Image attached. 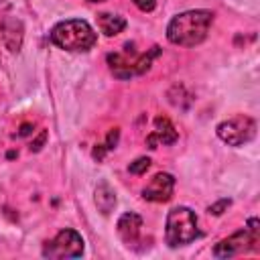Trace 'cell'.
Returning <instances> with one entry per match:
<instances>
[{
  "mask_svg": "<svg viewBox=\"0 0 260 260\" xmlns=\"http://www.w3.org/2000/svg\"><path fill=\"white\" fill-rule=\"evenodd\" d=\"M213 22L211 10H185L171 18L167 24V39L179 47H197L207 39L209 26Z\"/></svg>",
  "mask_w": 260,
  "mask_h": 260,
  "instance_id": "6da1fadb",
  "label": "cell"
},
{
  "mask_svg": "<svg viewBox=\"0 0 260 260\" xmlns=\"http://www.w3.org/2000/svg\"><path fill=\"white\" fill-rule=\"evenodd\" d=\"M49 39L55 47L71 53H85L98 43L95 30L83 18H69L57 22L49 32Z\"/></svg>",
  "mask_w": 260,
  "mask_h": 260,
  "instance_id": "7a4b0ae2",
  "label": "cell"
},
{
  "mask_svg": "<svg viewBox=\"0 0 260 260\" xmlns=\"http://www.w3.org/2000/svg\"><path fill=\"white\" fill-rule=\"evenodd\" d=\"M201 236L199 232V223H197V215L193 209L179 205L173 207L167 213V225H165V240L171 248H179V246H187L191 242H195Z\"/></svg>",
  "mask_w": 260,
  "mask_h": 260,
  "instance_id": "3957f363",
  "label": "cell"
},
{
  "mask_svg": "<svg viewBox=\"0 0 260 260\" xmlns=\"http://www.w3.org/2000/svg\"><path fill=\"white\" fill-rule=\"evenodd\" d=\"M260 250V221L256 217H250L244 230H238L230 238L219 240L211 254L215 258H232L244 252H258Z\"/></svg>",
  "mask_w": 260,
  "mask_h": 260,
  "instance_id": "277c9868",
  "label": "cell"
},
{
  "mask_svg": "<svg viewBox=\"0 0 260 260\" xmlns=\"http://www.w3.org/2000/svg\"><path fill=\"white\" fill-rule=\"evenodd\" d=\"M158 53H160V49L152 47L146 53H140V55L134 53V57H130L128 53H110L106 59H108V65H110L112 73L118 79H130L134 75H142L144 71H148L150 65H152V59Z\"/></svg>",
  "mask_w": 260,
  "mask_h": 260,
  "instance_id": "5b68a950",
  "label": "cell"
},
{
  "mask_svg": "<svg viewBox=\"0 0 260 260\" xmlns=\"http://www.w3.org/2000/svg\"><path fill=\"white\" fill-rule=\"evenodd\" d=\"M215 132L221 142L228 146H244L256 136V122L250 116L238 114L234 118H228L215 126Z\"/></svg>",
  "mask_w": 260,
  "mask_h": 260,
  "instance_id": "8992f818",
  "label": "cell"
},
{
  "mask_svg": "<svg viewBox=\"0 0 260 260\" xmlns=\"http://www.w3.org/2000/svg\"><path fill=\"white\" fill-rule=\"evenodd\" d=\"M83 254V238L79 232L65 228L61 230L53 240L45 242L43 246V256L51 260H61V258H79Z\"/></svg>",
  "mask_w": 260,
  "mask_h": 260,
  "instance_id": "52a82bcc",
  "label": "cell"
},
{
  "mask_svg": "<svg viewBox=\"0 0 260 260\" xmlns=\"http://www.w3.org/2000/svg\"><path fill=\"white\" fill-rule=\"evenodd\" d=\"M173 191H175V177L171 173H156L142 189V199L152 203H165L173 197Z\"/></svg>",
  "mask_w": 260,
  "mask_h": 260,
  "instance_id": "ba28073f",
  "label": "cell"
},
{
  "mask_svg": "<svg viewBox=\"0 0 260 260\" xmlns=\"http://www.w3.org/2000/svg\"><path fill=\"white\" fill-rule=\"evenodd\" d=\"M118 236L122 238V242L126 246H136L140 242V232H142V217L136 211H126L120 215L118 223H116Z\"/></svg>",
  "mask_w": 260,
  "mask_h": 260,
  "instance_id": "9c48e42d",
  "label": "cell"
},
{
  "mask_svg": "<svg viewBox=\"0 0 260 260\" xmlns=\"http://www.w3.org/2000/svg\"><path fill=\"white\" fill-rule=\"evenodd\" d=\"M177 130H175V126L171 124V120L169 118H162V116H158L156 120H154V130L146 136V144H148V148H156L158 144H175L177 142Z\"/></svg>",
  "mask_w": 260,
  "mask_h": 260,
  "instance_id": "30bf717a",
  "label": "cell"
},
{
  "mask_svg": "<svg viewBox=\"0 0 260 260\" xmlns=\"http://www.w3.org/2000/svg\"><path fill=\"white\" fill-rule=\"evenodd\" d=\"M0 32H2V41H4L6 49L16 53L20 49V45H22V32H24L22 22L18 18H14V16H6L2 20V24H0Z\"/></svg>",
  "mask_w": 260,
  "mask_h": 260,
  "instance_id": "8fae6325",
  "label": "cell"
},
{
  "mask_svg": "<svg viewBox=\"0 0 260 260\" xmlns=\"http://www.w3.org/2000/svg\"><path fill=\"white\" fill-rule=\"evenodd\" d=\"M93 201H95V207H98L100 213L110 215L112 209L116 207V193L106 181H102L93 191Z\"/></svg>",
  "mask_w": 260,
  "mask_h": 260,
  "instance_id": "7c38bea8",
  "label": "cell"
},
{
  "mask_svg": "<svg viewBox=\"0 0 260 260\" xmlns=\"http://www.w3.org/2000/svg\"><path fill=\"white\" fill-rule=\"evenodd\" d=\"M98 26L106 37H116L118 32L126 28V18L120 14H112V12H102L98 14Z\"/></svg>",
  "mask_w": 260,
  "mask_h": 260,
  "instance_id": "4fadbf2b",
  "label": "cell"
},
{
  "mask_svg": "<svg viewBox=\"0 0 260 260\" xmlns=\"http://www.w3.org/2000/svg\"><path fill=\"white\" fill-rule=\"evenodd\" d=\"M148 167H150V158L148 156H140V158H136L134 162L128 165V171L132 175H144L148 171Z\"/></svg>",
  "mask_w": 260,
  "mask_h": 260,
  "instance_id": "5bb4252c",
  "label": "cell"
},
{
  "mask_svg": "<svg viewBox=\"0 0 260 260\" xmlns=\"http://www.w3.org/2000/svg\"><path fill=\"white\" fill-rule=\"evenodd\" d=\"M118 138H120V130L118 128H112L110 132H108V136H106V142H104V148L110 152V150H114L116 148V144H118Z\"/></svg>",
  "mask_w": 260,
  "mask_h": 260,
  "instance_id": "9a60e30c",
  "label": "cell"
},
{
  "mask_svg": "<svg viewBox=\"0 0 260 260\" xmlns=\"http://www.w3.org/2000/svg\"><path fill=\"white\" fill-rule=\"evenodd\" d=\"M230 203H232L230 199H219L217 203H213V205L207 207V213H209V215H221V213L230 207Z\"/></svg>",
  "mask_w": 260,
  "mask_h": 260,
  "instance_id": "2e32d148",
  "label": "cell"
},
{
  "mask_svg": "<svg viewBox=\"0 0 260 260\" xmlns=\"http://www.w3.org/2000/svg\"><path fill=\"white\" fill-rule=\"evenodd\" d=\"M132 2H134L136 8L142 10V12H152L154 6H156V0H132Z\"/></svg>",
  "mask_w": 260,
  "mask_h": 260,
  "instance_id": "e0dca14e",
  "label": "cell"
},
{
  "mask_svg": "<svg viewBox=\"0 0 260 260\" xmlns=\"http://www.w3.org/2000/svg\"><path fill=\"white\" fill-rule=\"evenodd\" d=\"M45 140H47V132L43 130V132L39 134V138H37V140H32L30 150H35V152H37V150H41V146H43V142H45Z\"/></svg>",
  "mask_w": 260,
  "mask_h": 260,
  "instance_id": "ac0fdd59",
  "label": "cell"
},
{
  "mask_svg": "<svg viewBox=\"0 0 260 260\" xmlns=\"http://www.w3.org/2000/svg\"><path fill=\"white\" fill-rule=\"evenodd\" d=\"M30 132H32V124L24 122V124L20 126V132H18V134H20V136H26V134H30Z\"/></svg>",
  "mask_w": 260,
  "mask_h": 260,
  "instance_id": "d6986e66",
  "label": "cell"
},
{
  "mask_svg": "<svg viewBox=\"0 0 260 260\" xmlns=\"http://www.w3.org/2000/svg\"><path fill=\"white\" fill-rule=\"evenodd\" d=\"M87 2H104V0H87Z\"/></svg>",
  "mask_w": 260,
  "mask_h": 260,
  "instance_id": "ffe728a7",
  "label": "cell"
}]
</instances>
